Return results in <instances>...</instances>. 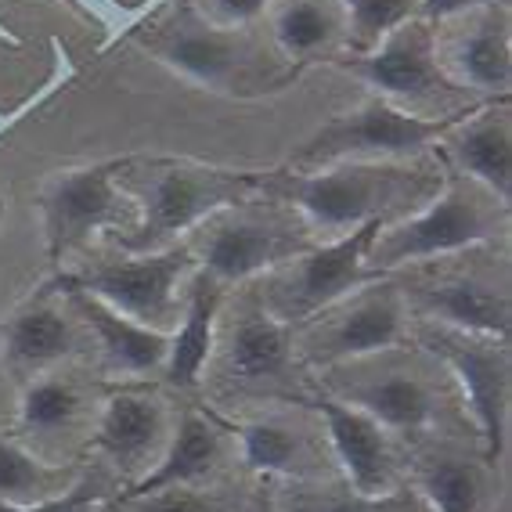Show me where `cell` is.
<instances>
[{
    "mask_svg": "<svg viewBox=\"0 0 512 512\" xmlns=\"http://www.w3.org/2000/svg\"><path fill=\"white\" fill-rule=\"evenodd\" d=\"M440 163L512 202V116L502 101H484L455 119L437 141Z\"/></svg>",
    "mask_w": 512,
    "mask_h": 512,
    "instance_id": "cell-19",
    "label": "cell"
},
{
    "mask_svg": "<svg viewBox=\"0 0 512 512\" xmlns=\"http://www.w3.org/2000/svg\"><path fill=\"white\" fill-rule=\"evenodd\" d=\"M509 228V202L491 195L484 184L448 170L440 192L415 213L379 224L368 246V271L379 278L401 267L433 264L491 246Z\"/></svg>",
    "mask_w": 512,
    "mask_h": 512,
    "instance_id": "cell-3",
    "label": "cell"
},
{
    "mask_svg": "<svg viewBox=\"0 0 512 512\" xmlns=\"http://www.w3.org/2000/svg\"><path fill=\"white\" fill-rule=\"evenodd\" d=\"M87 415V394L76 383L73 375L55 368L44 372L37 379L19 386V412H15V433L29 451L37 448V455L44 458V451L55 444L58 437L73 433Z\"/></svg>",
    "mask_w": 512,
    "mask_h": 512,
    "instance_id": "cell-25",
    "label": "cell"
},
{
    "mask_svg": "<svg viewBox=\"0 0 512 512\" xmlns=\"http://www.w3.org/2000/svg\"><path fill=\"white\" fill-rule=\"evenodd\" d=\"M412 325V307L397 282H368L307 321L303 350L314 365L336 368L361 357L390 354L404 343Z\"/></svg>",
    "mask_w": 512,
    "mask_h": 512,
    "instance_id": "cell-12",
    "label": "cell"
},
{
    "mask_svg": "<svg viewBox=\"0 0 512 512\" xmlns=\"http://www.w3.org/2000/svg\"><path fill=\"white\" fill-rule=\"evenodd\" d=\"M83 336L87 329L69 307L62 285H44L0 325V365L11 375V383L22 386L37 375L62 368L80 350Z\"/></svg>",
    "mask_w": 512,
    "mask_h": 512,
    "instance_id": "cell-14",
    "label": "cell"
},
{
    "mask_svg": "<svg viewBox=\"0 0 512 512\" xmlns=\"http://www.w3.org/2000/svg\"><path fill=\"white\" fill-rule=\"evenodd\" d=\"M192 271V253L184 242H177L156 253H127V249L83 253L80 267L62 275V282L101 300L112 311L127 314L145 329L174 332Z\"/></svg>",
    "mask_w": 512,
    "mask_h": 512,
    "instance_id": "cell-6",
    "label": "cell"
},
{
    "mask_svg": "<svg viewBox=\"0 0 512 512\" xmlns=\"http://www.w3.org/2000/svg\"><path fill=\"white\" fill-rule=\"evenodd\" d=\"M202 19L224 29H256L267 19L271 0H192Z\"/></svg>",
    "mask_w": 512,
    "mask_h": 512,
    "instance_id": "cell-33",
    "label": "cell"
},
{
    "mask_svg": "<svg viewBox=\"0 0 512 512\" xmlns=\"http://www.w3.org/2000/svg\"><path fill=\"white\" fill-rule=\"evenodd\" d=\"M347 383H332L339 390V401L354 404L357 412L375 419L390 437H426L440 419L437 390L426 375L415 368L383 365V368H350Z\"/></svg>",
    "mask_w": 512,
    "mask_h": 512,
    "instance_id": "cell-18",
    "label": "cell"
},
{
    "mask_svg": "<svg viewBox=\"0 0 512 512\" xmlns=\"http://www.w3.org/2000/svg\"><path fill=\"white\" fill-rule=\"evenodd\" d=\"M47 253L55 264L87 253L98 235L112 242L138 231V202L119 184V163H94L58 170L40 188Z\"/></svg>",
    "mask_w": 512,
    "mask_h": 512,
    "instance_id": "cell-7",
    "label": "cell"
},
{
    "mask_svg": "<svg viewBox=\"0 0 512 512\" xmlns=\"http://www.w3.org/2000/svg\"><path fill=\"white\" fill-rule=\"evenodd\" d=\"M303 404L318 412L325 437H329V451L336 458L343 484L357 494H386L397 487V458H394V437L368 419L365 412H357L354 404L339 401L329 390H314L311 397H303Z\"/></svg>",
    "mask_w": 512,
    "mask_h": 512,
    "instance_id": "cell-15",
    "label": "cell"
},
{
    "mask_svg": "<svg viewBox=\"0 0 512 512\" xmlns=\"http://www.w3.org/2000/svg\"><path fill=\"white\" fill-rule=\"evenodd\" d=\"M433 55L444 80L476 101L509 98L512 83V29L509 4L458 11L451 19L430 22Z\"/></svg>",
    "mask_w": 512,
    "mask_h": 512,
    "instance_id": "cell-13",
    "label": "cell"
},
{
    "mask_svg": "<svg viewBox=\"0 0 512 512\" xmlns=\"http://www.w3.org/2000/svg\"><path fill=\"white\" fill-rule=\"evenodd\" d=\"M0 220H4V195H0Z\"/></svg>",
    "mask_w": 512,
    "mask_h": 512,
    "instance_id": "cell-36",
    "label": "cell"
},
{
    "mask_svg": "<svg viewBox=\"0 0 512 512\" xmlns=\"http://www.w3.org/2000/svg\"><path fill=\"white\" fill-rule=\"evenodd\" d=\"M170 408L152 390H116L101 401L87 448L98 451L123 476L138 480L156 466L170 440Z\"/></svg>",
    "mask_w": 512,
    "mask_h": 512,
    "instance_id": "cell-17",
    "label": "cell"
},
{
    "mask_svg": "<svg viewBox=\"0 0 512 512\" xmlns=\"http://www.w3.org/2000/svg\"><path fill=\"white\" fill-rule=\"evenodd\" d=\"M119 184L138 202V231L112 242L127 253H156L177 246L199 228L210 213L256 199L264 174L224 170L192 159H141L119 163Z\"/></svg>",
    "mask_w": 512,
    "mask_h": 512,
    "instance_id": "cell-2",
    "label": "cell"
},
{
    "mask_svg": "<svg viewBox=\"0 0 512 512\" xmlns=\"http://www.w3.org/2000/svg\"><path fill=\"white\" fill-rule=\"evenodd\" d=\"M119 512H231L224 498H217L206 487H166V491L145 494V498H130L116 502Z\"/></svg>",
    "mask_w": 512,
    "mask_h": 512,
    "instance_id": "cell-32",
    "label": "cell"
},
{
    "mask_svg": "<svg viewBox=\"0 0 512 512\" xmlns=\"http://www.w3.org/2000/svg\"><path fill=\"white\" fill-rule=\"evenodd\" d=\"M343 69L354 73L375 98H386L412 116H462L484 105L444 80L433 55V26L426 19H408L404 26L390 29L375 47L350 55Z\"/></svg>",
    "mask_w": 512,
    "mask_h": 512,
    "instance_id": "cell-8",
    "label": "cell"
},
{
    "mask_svg": "<svg viewBox=\"0 0 512 512\" xmlns=\"http://www.w3.org/2000/svg\"><path fill=\"white\" fill-rule=\"evenodd\" d=\"M444 174L448 166L433 152L419 159H350L264 174L260 192L289 202L314 242H332L365 224H386L415 213L440 192Z\"/></svg>",
    "mask_w": 512,
    "mask_h": 512,
    "instance_id": "cell-1",
    "label": "cell"
},
{
    "mask_svg": "<svg viewBox=\"0 0 512 512\" xmlns=\"http://www.w3.org/2000/svg\"><path fill=\"white\" fill-rule=\"evenodd\" d=\"M404 296L412 314L430 325L509 343V289L476 267L448 271L422 285H404Z\"/></svg>",
    "mask_w": 512,
    "mask_h": 512,
    "instance_id": "cell-16",
    "label": "cell"
},
{
    "mask_svg": "<svg viewBox=\"0 0 512 512\" xmlns=\"http://www.w3.org/2000/svg\"><path fill=\"white\" fill-rule=\"evenodd\" d=\"M112 484L101 473H83L69 491L55 494V498H44V502L33 505H4L0 512H101V505L109 502Z\"/></svg>",
    "mask_w": 512,
    "mask_h": 512,
    "instance_id": "cell-31",
    "label": "cell"
},
{
    "mask_svg": "<svg viewBox=\"0 0 512 512\" xmlns=\"http://www.w3.org/2000/svg\"><path fill=\"white\" fill-rule=\"evenodd\" d=\"M278 509L282 512H430L415 487H401L386 494H357L343 487H321V484H296L278 491Z\"/></svg>",
    "mask_w": 512,
    "mask_h": 512,
    "instance_id": "cell-29",
    "label": "cell"
},
{
    "mask_svg": "<svg viewBox=\"0 0 512 512\" xmlns=\"http://www.w3.org/2000/svg\"><path fill=\"white\" fill-rule=\"evenodd\" d=\"M152 4L156 0H94V8L98 11H109V19L112 22H138L145 11H152Z\"/></svg>",
    "mask_w": 512,
    "mask_h": 512,
    "instance_id": "cell-35",
    "label": "cell"
},
{
    "mask_svg": "<svg viewBox=\"0 0 512 512\" xmlns=\"http://www.w3.org/2000/svg\"><path fill=\"white\" fill-rule=\"evenodd\" d=\"M224 296H228V289L217 285L213 278H206L202 271H192V278L184 285L181 318H177L174 332H170V350H166L163 361L166 383L177 386V390L199 386L206 368H210Z\"/></svg>",
    "mask_w": 512,
    "mask_h": 512,
    "instance_id": "cell-23",
    "label": "cell"
},
{
    "mask_svg": "<svg viewBox=\"0 0 512 512\" xmlns=\"http://www.w3.org/2000/svg\"><path fill=\"white\" fill-rule=\"evenodd\" d=\"M484 4H509V0H419V19L440 22V19L458 15V11L484 8Z\"/></svg>",
    "mask_w": 512,
    "mask_h": 512,
    "instance_id": "cell-34",
    "label": "cell"
},
{
    "mask_svg": "<svg viewBox=\"0 0 512 512\" xmlns=\"http://www.w3.org/2000/svg\"><path fill=\"white\" fill-rule=\"evenodd\" d=\"M184 246L192 253L195 271L231 289L293 260L296 253L314 246V235L289 202L256 195L210 213L184 238Z\"/></svg>",
    "mask_w": 512,
    "mask_h": 512,
    "instance_id": "cell-5",
    "label": "cell"
},
{
    "mask_svg": "<svg viewBox=\"0 0 512 512\" xmlns=\"http://www.w3.org/2000/svg\"><path fill=\"white\" fill-rule=\"evenodd\" d=\"M231 433L238 437L242 462L260 476H293V480H303L307 469L314 466L311 440H307L303 430H296L293 422L264 415V419L235 422Z\"/></svg>",
    "mask_w": 512,
    "mask_h": 512,
    "instance_id": "cell-27",
    "label": "cell"
},
{
    "mask_svg": "<svg viewBox=\"0 0 512 512\" xmlns=\"http://www.w3.org/2000/svg\"><path fill=\"white\" fill-rule=\"evenodd\" d=\"M58 285L69 296V307L83 321L87 336L94 339L105 372L119 375V379H141V375L163 372L166 350H170V332L145 329L138 321H130L127 314L112 311V307H105L94 296L65 285L62 278H58Z\"/></svg>",
    "mask_w": 512,
    "mask_h": 512,
    "instance_id": "cell-21",
    "label": "cell"
},
{
    "mask_svg": "<svg viewBox=\"0 0 512 512\" xmlns=\"http://www.w3.org/2000/svg\"><path fill=\"white\" fill-rule=\"evenodd\" d=\"M293 347V325L278 321L253 289L249 300L238 303L235 318L228 325H217L213 361L235 383H264V379H278L289 372Z\"/></svg>",
    "mask_w": 512,
    "mask_h": 512,
    "instance_id": "cell-20",
    "label": "cell"
},
{
    "mask_svg": "<svg viewBox=\"0 0 512 512\" xmlns=\"http://www.w3.org/2000/svg\"><path fill=\"white\" fill-rule=\"evenodd\" d=\"M491 469L484 458L426 455L415 466V491L430 512H487L491 509Z\"/></svg>",
    "mask_w": 512,
    "mask_h": 512,
    "instance_id": "cell-26",
    "label": "cell"
},
{
    "mask_svg": "<svg viewBox=\"0 0 512 512\" xmlns=\"http://www.w3.org/2000/svg\"><path fill=\"white\" fill-rule=\"evenodd\" d=\"M422 347L455 379L462 404L469 408V419L480 433V458L487 466L502 462L505 440H509V343L426 321Z\"/></svg>",
    "mask_w": 512,
    "mask_h": 512,
    "instance_id": "cell-11",
    "label": "cell"
},
{
    "mask_svg": "<svg viewBox=\"0 0 512 512\" xmlns=\"http://www.w3.org/2000/svg\"><path fill=\"white\" fill-rule=\"evenodd\" d=\"M375 228L379 224H365L332 242H314L293 260L271 267L256 282L260 303L285 325H307L321 311L347 300L354 289L375 282L379 275L368 271V246Z\"/></svg>",
    "mask_w": 512,
    "mask_h": 512,
    "instance_id": "cell-9",
    "label": "cell"
},
{
    "mask_svg": "<svg viewBox=\"0 0 512 512\" xmlns=\"http://www.w3.org/2000/svg\"><path fill=\"white\" fill-rule=\"evenodd\" d=\"M220 458H224V430L210 415L184 412L156 466L141 473L130 487L116 491V502L145 498V494L166 491V487H202L206 480H213Z\"/></svg>",
    "mask_w": 512,
    "mask_h": 512,
    "instance_id": "cell-22",
    "label": "cell"
},
{
    "mask_svg": "<svg viewBox=\"0 0 512 512\" xmlns=\"http://www.w3.org/2000/svg\"><path fill=\"white\" fill-rule=\"evenodd\" d=\"M347 11V51H368L408 19H419V0H339Z\"/></svg>",
    "mask_w": 512,
    "mask_h": 512,
    "instance_id": "cell-30",
    "label": "cell"
},
{
    "mask_svg": "<svg viewBox=\"0 0 512 512\" xmlns=\"http://www.w3.org/2000/svg\"><path fill=\"white\" fill-rule=\"evenodd\" d=\"M462 116H412V112L372 94L357 109L332 116L325 127L314 130L307 145L293 156V170L350 163V159H419L433 152L437 141L444 138V130Z\"/></svg>",
    "mask_w": 512,
    "mask_h": 512,
    "instance_id": "cell-10",
    "label": "cell"
},
{
    "mask_svg": "<svg viewBox=\"0 0 512 512\" xmlns=\"http://www.w3.org/2000/svg\"><path fill=\"white\" fill-rule=\"evenodd\" d=\"M83 476L80 466H58L51 458H40L22 440L0 437V502L33 505L44 498L69 491Z\"/></svg>",
    "mask_w": 512,
    "mask_h": 512,
    "instance_id": "cell-28",
    "label": "cell"
},
{
    "mask_svg": "<svg viewBox=\"0 0 512 512\" xmlns=\"http://www.w3.org/2000/svg\"><path fill=\"white\" fill-rule=\"evenodd\" d=\"M271 47L285 65L336 58L347 51V11L339 0H271Z\"/></svg>",
    "mask_w": 512,
    "mask_h": 512,
    "instance_id": "cell-24",
    "label": "cell"
},
{
    "mask_svg": "<svg viewBox=\"0 0 512 512\" xmlns=\"http://www.w3.org/2000/svg\"><path fill=\"white\" fill-rule=\"evenodd\" d=\"M134 37L181 80L217 94L271 91L282 87L289 73L275 47L256 37V29L213 26L192 4H181L159 22H138Z\"/></svg>",
    "mask_w": 512,
    "mask_h": 512,
    "instance_id": "cell-4",
    "label": "cell"
}]
</instances>
